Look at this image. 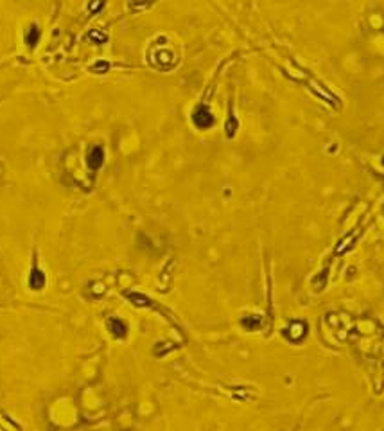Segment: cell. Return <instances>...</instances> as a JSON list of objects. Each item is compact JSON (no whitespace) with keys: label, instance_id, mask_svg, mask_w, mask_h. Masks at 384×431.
Segmentation results:
<instances>
[{"label":"cell","instance_id":"6da1fadb","mask_svg":"<svg viewBox=\"0 0 384 431\" xmlns=\"http://www.w3.org/2000/svg\"><path fill=\"white\" fill-rule=\"evenodd\" d=\"M192 121H194V124L198 126V128H201V130H205V128H210V126L214 124V117H212L210 110L205 108V106H199L198 110H194Z\"/></svg>","mask_w":384,"mask_h":431},{"label":"cell","instance_id":"7a4b0ae2","mask_svg":"<svg viewBox=\"0 0 384 431\" xmlns=\"http://www.w3.org/2000/svg\"><path fill=\"white\" fill-rule=\"evenodd\" d=\"M104 162V151H102L101 146L92 147V151L88 153V165L92 169H99Z\"/></svg>","mask_w":384,"mask_h":431},{"label":"cell","instance_id":"3957f363","mask_svg":"<svg viewBox=\"0 0 384 431\" xmlns=\"http://www.w3.org/2000/svg\"><path fill=\"white\" fill-rule=\"evenodd\" d=\"M38 38H40V29L38 27H36V25H31V29H29V33H27V43H29L31 47H34L36 45V42H38Z\"/></svg>","mask_w":384,"mask_h":431},{"label":"cell","instance_id":"277c9868","mask_svg":"<svg viewBox=\"0 0 384 431\" xmlns=\"http://www.w3.org/2000/svg\"><path fill=\"white\" fill-rule=\"evenodd\" d=\"M108 325L113 329V334L115 336H124V334H126V325H124V323H120L118 320H111Z\"/></svg>","mask_w":384,"mask_h":431},{"label":"cell","instance_id":"5b68a950","mask_svg":"<svg viewBox=\"0 0 384 431\" xmlns=\"http://www.w3.org/2000/svg\"><path fill=\"white\" fill-rule=\"evenodd\" d=\"M36 281H38V288H42L43 286V273L40 272V270H36L34 275H33V281H31V286H33V288H36Z\"/></svg>","mask_w":384,"mask_h":431}]
</instances>
